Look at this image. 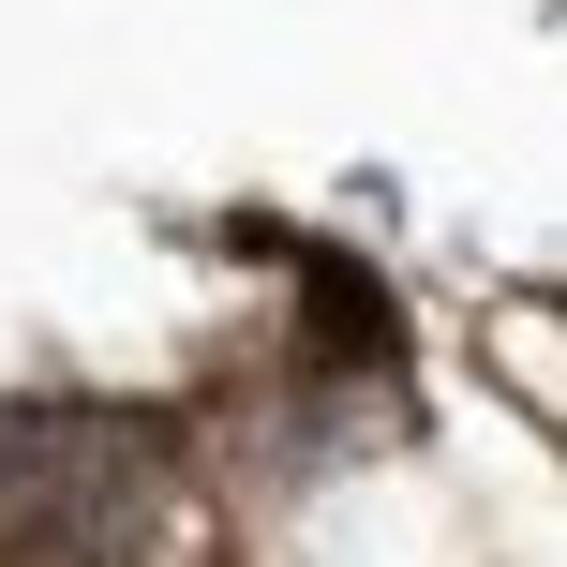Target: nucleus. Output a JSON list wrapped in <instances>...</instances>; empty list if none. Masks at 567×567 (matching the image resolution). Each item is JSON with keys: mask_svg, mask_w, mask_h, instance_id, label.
<instances>
[{"mask_svg": "<svg viewBox=\"0 0 567 567\" xmlns=\"http://www.w3.org/2000/svg\"><path fill=\"white\" fill-rule=\"evenodd\" d=\"M165 449L135 419H0V567H135Z\"/></svg>", "mask_w": 567, "mask_h": 567, "instance_id": "f257e3e1", "label": "nucleus"}]
</instances>
